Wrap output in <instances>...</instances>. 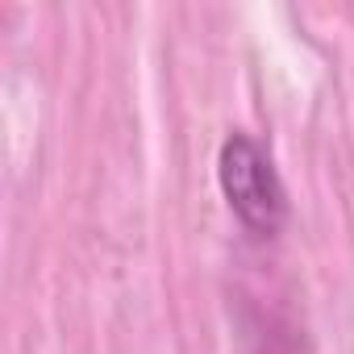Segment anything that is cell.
<instances>
[{
  "mask_svg": "<svg viewBox=\"0 0 354 354\" xmlns=\"http://www.w3.org/2000/svg\"><path fill=\"white\" fill-rule=\"evenodd\" d=\"M217 184H221V196L230 205V213L238 217V225L254 238H275L288 221V192H283V180L275 171V158L271 150L234 129L225 142H221V154H217Z\"/></svg>",
  "mask_w": 354,
  "mask_h": 354,
  "instance_id": "1",
  "label": "cell"
}]
</instances>
